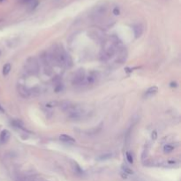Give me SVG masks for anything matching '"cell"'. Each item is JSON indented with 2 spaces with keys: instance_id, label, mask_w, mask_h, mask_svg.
<instances>
[{
  "instance_id": "1",
  "label": "cell",
  "mask_w": 181,
  "mask_h": 181,
  "mask_svg": "<svg viewBox=\"0 0 181 181\" xmlns=\"http://www.w3.org/2000/svg\"><path fill=\"white\" fill-rule=\"evenodd\" d=\"M116 51V44H115V42L113 41H110V42H108L104 47V52L106 54L107 57H111L114 55Z\"/></svg>"
},
{
  "instance_id": "2",
  "label": "cell",
  "mask_w": 181,
  "mask_h": 181,
  "mask_svg": "<svg viewBox=\"0 0 181 181\" xmlns=\"http://www.w3.org/2000/svg\"><path fill=\"white\" fill-rule=\"evenodd\" d=\"M85 77H86L85 71L83 69H80L78 72L75 73V75L73 77V80H72L73 84H81L84 81Z\"/></svg>"
},
{
  "instance_id": "3",
  "label": "cell",
  "mask_w": 181,
  "mask_h": 181,
  "mask_svg": "<svg viewBox=\"0 0 181 181\" xmlns=\"http://www.w3.org/2000/svg\"><path fill=\"white\" fill-rule=\"evenodd\" d=\"M11 137V134L8 130H3L0 134V142L1 143H5L9 141Z\"/></svg>"
},
{
  "instance_id": "4",
  "label": "cell",
  "mask_w": 181,
  "mask_h": 181,
  "mask_svg": "<svg viewBox=\"0 0 181 181\" xmlns=\"http://www.w3.org/2000/svg\"><path fill=\"white\" fill-rule=\"evenodd\" d=\"M59 140L63 142H67V143H74L75 142V140L70 135H67V134H61L59 136Z\"/></svg>"
},
{
  "instance_id": "5",
  "label": "cell",
  "mask_w": 181,
  "mask_h": 181,
  "mask_svg": "<svg viewBox=\"0 0 181 181\" xmlns=\"http://www.w3.org/2000/svg\"><path fill=\"white\" fill-rule=\"evenodd\" d=\"M134 35H135V37L138 38L140 36L142 35L143 33V28L142 25H136L134 27Z\"/></svg>"
},
{
  "instance_id": "6",
  "label": "cell",
  "mask_w": 181,
  "mask_h": 181,
  "mask_svg": "<svg viewBox=\"0 0 181 181\" xmlns=\"http://www.w3.org/2000/svg\"><path fill=\"white\" fill-rule=\"evenodd\" d=\"M157 91H158V88H157V87H155V86H154V87H151V88H149L147 91H146V94H145V96H147V97H149V96H154V95H155L156 93H157Z\"/></svg>"
},
{
  "instance_id": "7",
  "label": "cell",
  "mask_w": 181,
  "mask_h": 181,
  "mask_svg": "<svg viewBox=\"0 0 181 181\" xmlns=\"http://www.w3.org/2000/svg\"><path fill=\"white\" fill-rule=\"evenodd\" d=\"M11 70H12V66H11V64H9V63L5 64V65L4 66V67H3V74H4V76L8 75L9 72H11Z\"/></svg>"
},
{
  "instance_id": "8",
  "label": "cell",
  "mask_w": 181,
  "mask_h": 181,
  "mask_svg": "<svg viewBox=\"0 0 181 181\" xmlns=\"http://www.w3.org/2000/svg\"><path fill=\"white\" fill-rule=\"evenodd\" d=\"M173 149H174V147L172 145H165L164 147H163V152L165 154H169V153L172 152Z\"/></svg>"
},
{
  "instance_id": "9",
  "label": "cell",
  "mask_w": 181,
  "mask_h": 181,
  "mask_svg": "<svg viewBox=\"0 0 181 181\" xmlns=\"http://www.w3.org/2000/svg\"><path fill=\"white\" fill-rule=\"evenodd\" d=\"M126 160H127V162H128L129 163H134V156H133V155H132L131 152L127 151V152L126 153Z\"/></svg>"
},
{
  "instance_id": "10",
  "label": "cell",
  "mask_w": 181,
  "mask_h": 181,
  "mask_svg": "<svg viewBox=\"0 0 181 181\" xmlns=\"http://www.w3.org/2000/svg\"><path fill=\"white\" fill-rule=\"evenodd\" d=\"M122 170H123V172L126 173V175H127V174H134L133 170H131L129 167H127V166H126V165H123V166H122Z\"/></svg>"
},
{
  "instance_id": "11",
  "label": "cell",
  "mask_w": 181,
  "mask_h": 181,
  "mask_svg": "<svg viewBox=\"0 0 181 181\" xmlns=\"http://www.w3.org/2000/svg\"><path fill=\"white\" fill-rule=\"evenodd\" d=\"M111 157V154H104V155H102L101 156H99V160H106Z\"/></svg>"
},
{
  "instance_id": "12",
  "label": "cell",
  "mask_w": 181,
  "mask_h": 181,
  "mask_svg": "<svg viewBox=\"0 0 181 181\" xmlns=\"http://www.w3.org/2000/svg\"><path fill=\"white\" fill-rule=\"evenodd\" d=\"M30 4H31V10H34L36 6L38 5V1H37V0H34V1L31 2Z\"/></svg>"
},
{
  "instance_id": "13",
  "label": "cell",
  "mask_w": 181,
  "mask_h": 181,
  "mask_svg": "<svg viewBox=\"0 0 181 181\" xmlns=\"http://www.w3.org/2000/svg\"><path fill=\"white\" fill-rule=\"evenodd\" d=\"M151 138H152V140H154V141L157 139V132H156V131H153V132H152Z\"/></svg>"
},
{
  "instance_id": "14",
  "label": "cell",
  "mask_w": 181,
  "mask_h": 181,
  "mask_svg": "<svg viewBox=\"0 0 181 181\" xmlns=\"http://www.w3.org/2000/svg\"><path fill=\"white\" fill-rule=\"evenodd\" d=\"M113 13H114V15H118V14L120 13L119 8H118V7H115V8H114V10H113Z\"/></svg>"
},
{
  "instance_id": "15",
  "label": "cell",
  "mask_w": 181,
  "mask_h": 181,
  "mask_svg": "<svg viewBox=\"0 0 181 181\" xmlns=\"http://www.w3.org/2000/svg\"><path fill=\"white\" fill-rule=\"evenodd\" d=\"M34 0H21L20 2L22 3V4H30L31 2H33Z\"/></svg>"
},
{
  "instance_id": "16",
  "label": "cell",
  "mask_w": 181,
  "mask_h": 181,
  "mask_svg": "<svg viewBox=\"0 0 181 181\" xmlns=\"http://www.w3.org/2000/svg\"><path fill=\"white\" fill-rule=\"evenodd\" d=\"M171 86H172V87H177V83H176V82H172V83H171Z\"/></svg>"
},
{
  "instance_id": "17",
  "label": "cell",
  "mask_w": 181,
  "mask_h": 181,
  "mask_svg": "<svg viewBox=\"0 0 181 181\" xmlns=\"http://www.w3.org/2000/svg\"><path fill=\"white\" fill-rule=\"evenodd\" d=\"M121 175H122V177H123V178H126V179L127 178V175H126V173H124V172H122V173H121Z\"/></svg>"
},
{
  "instance_id": "18",
  "label": "cell",
  "mask_w": 181,
  "mask_h": 181,
  "mask_svg": "<svg viewBox=\"0 0 181 181\" xmlns=\"http://www.w3.org/2000/svg\"><path fill=\"white\" fill-rule=\"evenodd\" d=\"M0 110H3V109H2V107L0 106Z\"/></svg>"
},
{
  "instance_id": "19",
  "label": "cell",
  "mask_w": 181,
  "mask_h": 181,
  "mask_svg": "<svg viewBox=\"0 0 181 181\" xmlns=\"http://www.w3.org/2000/svg\"><path fill=\"white\" fill-rule=\"evenodd\" d=\"M0 1H3V0H0Z\"/></svg>"
}]
</instances>
